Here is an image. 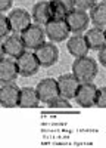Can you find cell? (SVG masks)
Returning a JSON list of instances; mask_svg holds the SVG:
<instances>
[{
    "label": "cell",
    "instance_id": "cell-1",
    "mask_svg": "<svg viewBox=\"0 0 106 148\" xmlns=\"http://www.w3.org/2000/svg\"><path fill=\"white\" fill-rule=\"evenodd\" d=\"M97 62L90 56H81L75 58L74 64H72V74L77 77L80 83H86V82H93L94 77L97 76Z\"/></svg>",
    "mask_w": 106,
    "mask_h": 148
},
{
    "label": "cell",
    "instance_id": "cell-2",
    "mask_svg": "<svg viewBox=\"0 0 106 148\" xmlns=\"http://www.w3.org/2000/svg\"><path fill=\"white\" fill-rule=\"evenodd\" d=\"M44 31H46V37H49L50 42H53V43H59V42L68 40V37L71 34L66 21L61 19V18L50 19L44 25Z\"/></svg>",
    "mask_w": 106,
    "mask_h": 148
},
{
    "label": "cell",
    "instance_id": "cell-3",
    "mask_svg": "<svg viewBox=\"0 0 106 148\" xmlns=\"http://www.w3.org/2000/svg\"><path fill=\"white\" fill-rule=\"evenodd\" d=\"M21 39L30 51H35L38 46H41L46 42V31L40 24H31L28 28H25L21 34Z\"/></svg>",
    "mask_w": 106,
    "mask_h": 148
},
{
    "label": "cell",
    "instance_id": "cell-4",
    "mask_svg": "<svg viewBox=\"0 0 106 148\" xmlns=\"http://www.w3.org/2000/svg\"><path fill=\"white\" fill-rule=\"evenodd\" d=\"M15 61H16L18 73H19V76H22V77L34 76V74L38 71V68H40L38 59H37V56H35V53L31 52V51H27V49Z\"/></svg>",
    "mask_w": 106,
    "mask_h": 148
},
{
    "label": "cell",
    "instance_id": "cell-5",
    "mask_svg": "<svg viewBox=\"0 0 106 148\" xmlns=\"http://www.w3.org/2000/svg\"><path fill=\"white\" fill-rule=\"evenodd\" d=\"M9 19V25H10V31L15 34H21L25 28H28L32 24V16L27 9L22 8H16L7 15Z\"/></svg>",
    "mask_w": 106,
    "mask_h": 148
},
{
    "label": "cell",
    "instance_id": "cell-6",
    "mask_svg": "<svg viewBox=\"0 0 106 148\" xmlns=\"http://www.w3.org/2000/svg\"><path fill=\"white\" fill-rule=\"evenodd\" d=\"M97 89L99 88L91 82L80 83L74 99L77 101L80 107H84V108L94 107L96 105V98H97Z\"/></svg>",
    "mask_w": 106,
    "mask_h": 148
},
{
    "label": "cell",
    "instance_id": "cell-7",
    "mask_svg": "<svg viewBox=\"0 0 106 148\" xmlns=\"http://www.w3.org/2000/svg\"><path fill=\"white\" fill-rule=\"evenodd\" d=\"M34 53L38 59L40 67H44V68L55 65L59 59V49L55 46L53 42H44L41 46L35 49Z\"/></svg>",
    "mask_w": 106,
    "mask_h": 148
},
{
    "label": "cell",
    "instance_id": "cell-8",
    "mask_svg": "<svg viewBox=\"0 0 106 148\" xmlns=\"http://www.w3.org/2000/svg\"><path fill=\"white\" fill-rule=\"evenodd\" d=\"M65 21L68 24V28H69L71 33L81 34L82 31H86L88 28L90 16L87 14V10H81V9L75 8L65 16Z\"/></svg>",
    "mask_w": 106,
    "mask_h": 148
},
{
    "label": "cell",
    "instance_id": "cell-9",
    "mask_svg": "<svg viewBox=\"0 0 106 148\" xmlns=\"http://www.w3.org/2000/svg\"><path fill=\"white\" fill-rule=\"evenodd\" d=\"M40 98V102L49 104L52 99H55L56 96H59V89H57V82L55 79H43L38 82L37 88H35Z\"/></svg>",
    "mask_w": 106,
    "mask_h": 148
},
{
    "label": "cell",
    "instance_id": "cell-10",
    "mask_svg": "<svg viewBox=\"0 0 106 148\" xmlns=\"http://www.w3.org/2000/svg\"><path fill=\"white\" fill-rule=\"evenodd\" d=\"M57 82V89H59V95L66 98V99H72L75 98L77 89L80 86V82L77 80V77L72 73L71 74H63L59 79H56Z\"/></svg>",
    "mask_w": 106,
    "mask_h": 148
},
{
    "label": "cell",
    "instance_id": "cell-11",
    "mask_svg": "<svg viewBox=\"0 0 106 148\" xmlns=\"http://www.w3.org/2000/svg\"><path fill=\"white\" fill-rule=\"evenodd\" d=\"M19 99V88L14 83H5L0 88V105L6 108L18 107Z\"/></svg>",
    "mask_w": 106,
    "mask_h": 148
},
{
    "label": "cell",
    "instance_id": "cell-12",
    "mask_svg": "<svg viewBox=\"0 0 106 148\" xmlns=\"http://www.w3.org/2000/svg\"><path fill=\"white\" fill-rule=\"evenodd\" d=\"M66 49L68 52L72 55L74 58H81V56H86L88 53V45L86 42V37L82 34H75V36H71L68 37L66 40Z\"/></svg>",
    "mask_w": 106,
    "mask_h": 148
},
{
    "label": "cell",
    "instance_id": "cell-13",
    "mask_svg": "<svg viewBox=\"0 0 106 148\" xmlns=\"http://www.w3.org/2000/svg\"><path fill=\"white\" fill-rule=\"evenodd\" d=\"M31 16H32V21L35 24H40V25H46L50 19H53L49 0H41V2L35 3L31 10Z\"/></svg>",
    "mask_w": 106,
    "mask_h": 148
},
{
    "label": "cell",
    "instance_id": "cell-14",
    "mask_svg": "<svg viewBox=\"0 0 106 148\" xmlns=\"http://www.w3.org/2000/svg\"><path fill=\"white\" fill-rule=\"evenodd\" d=\"M19 76L16 61L14 58H3L0 59V82L2 83H12Z\"/></svg>",
    "mask_w": 106,
    "mask_h": 148
},
{
    "label": "cell",
    "instance_id": "cell-15",
    "mask_svg": "<svg viewBox=\"0 0 106 148\" xmlns=\"http://www.w3.org/2000/svg\"><path fill=\"white\" fill-rule=\"evenodd\" d=\"M3 49H5L6 56L16 59L27 47H25V45H24L21 36L14 34V36H7L6 39L3 40Z\"/></svg>",
    "mask_w": 106,
    "mask_h": 148
},
{
    "label": "cell",
    "instance_id": "cell-16",
    "mask_svg": "<svg viewBox=\"0 0 106 148\" xmlns=\"http://www.w3.org/2000/svg\"><path fill=\"white\" fill-rule=\"evenodd\" d=\"M84 37H86V42L88 45V49H91V51H100L103 46H106L105 28H99V27L88 28L86 31Z\"/></svg>",
    "mask_w": 106,
    "mask_h": 148
},
{
    "label": "cell",
    "instance_id": "cell-17",
    "mask_svg": "<svg viewBox=\"0 0 106 148\" xmlns=\"http://www.w3.org/2000/svg\"><path fill=\"white\" fill-rule=\"evenodd\" d=\"M40 104V98L35 89L32 88H19V99H18V107L21 108H35Z\"/></svg>",
    "mask_w": 106,
    "mask_h": 148
},
{
    "label": "cell",
    "instance_id": "cell-18",
    "mask_svg": "<svg viewBox=\"0 0 106 148\" xmlns=\"http://www.w3.org/2000/svg\"><path fill=\"white\" fill-rule=\"evenodd\" d=\"M53 18H61L65 19V16L69 14L72 9H75L74 0H49Z\"/></svg>",
    "mask_w": 106,
    "mask_h": 148
},
{
    "label": "cell",
    "instance_id": "cell-19",
    "mask_svg": "<svg viewBox=\"0 0 106 148\" xmlns=\"http://www.w3.org/2000/svg\"><path fill=\"white\" fill-rule=\"evenodd\" d=\"M90 22L94 27L106 28V3L100 2L90 9Z\"/></svg>",
    "mask_w": 106,
    "mask_h": 148
},
{
    "label": "cell",
    "instance_id": "cell-20",
    "mask_svg": "<svg viewBox=\"0 0 106 148\" xmlns=\"http://www.w3.org/2000/svg\"><path fill=\"white\" fill-rule=\"evenodd\" d=\"M9 33H12L10 25H9V19H7V16L0 14V40L6 39V37L9 36Z\"/></svg>",
    "mask_w": 106,
    "mask_h": 148
},
{
    "label": "cell",
    "instance_id": "cell-21",
    "mask_svg": "<svg viewBox=\"0 0 106 148\" xmlns=\"http://www.w3.org/2000/svg\"><path fill=\"white\" fill-rule=\"evenodd\" d=\"M50 108H71V104H69V99H66V98H63V96H56L55 99H52L49 104Z\"/></svg>",
    "mask_w": 106,
    "mask_h": 148
},
{
    "label": "cell",
    "instance_id": "cell-22",
    "mask_svg": "<svg viewBox=\"0 0 106 148\" xmlns=\"http://www.w3.org/2000/svg\"><path fill=\"white\" fill-rule=\"evenodd\" d=\"M99 3V0H74V5L77 9L81 10H90L93 6H96Z\"/></svg>",
    "mask_w": 106,
    "mask_h": 148
},
{
    "label": "cell",
    "instance_id": "cell-23",
    "mask_svg": "<svg viewBox=\"0 0 106 148\" xmlns=\"http://www.w3.org/2000/svg\"><path fill=\"white\" fill-rule=\"evenodd\" d=\"M96 107L106 108V86L97 89V98H96Z\"/></svg>",
    "mask_w": 106,
    "mask_h": 148
},
{
    "label": "cell",
    "instance_id": "cell-24",
    "mask_svg": "<svg viewBox=\"0 0 106 148\" xmlns=\"http://www.w3.org/2000/svg\"><path fill=\"white\" fill-rule=\"evenodd\" d=\"M12 3H14V0H0V12L9 10L12 8Z\"/></svg>",
    "mask_w": 106,
    "mask_h": 148
},
{
    "label": "cell",
    "instance_id": "cell-25",
    "mask_svg": "<svg viewBox=\"0 0 106 148\" xmlns=\"http://www.w3.org/2000/svg\"><path fill=\"white\" fill-rule=\"evenodd\" d=\"M99 52V62L106 68V46H103L100 51H97Z\"/></svg>",
    "mask_w": 106,
    "mask_h": 148
},
{
    "label": "cell",
    "instance_id": "cell-26",
    "mask_svg": "<svg viewBox=\"0 0 106 148\" xmlns=\"http://www.w3.org/2000/svg\"><path fill=\"white\" fill-rule=\"evenodd\" d=\"M6 56V53H5V49H3V43L0 42V59H3Z\"/></svg>",
    "mask_w": 106,
    "mask_h": 148
},
{
    "label": "cell",
    "instance_id": "cell-27",
    "mask_svg": "<svg viewBox=\"0 0 106 148\" xmlns=\"http://www.w3.org/2000/svg\"><path fill=\"white\" fill-rule=\"evenodd\" d=\"M102 2H103V3H106V0H102Z\"/></svg>",
    "mask_w": 106,
    "mask_h": 148
},
{
    "label": "cell",
    "instance_id": "cell-28",
    "mask_svg": "<svg viewBox=\"0 0 106 148\" xmlns=\"http://www.w3.org/2000/svg\"><path fill=\"white\" fill-rule=\"evenodd\" d=\"M105 34H106V28H105Z\"/></svg>",
    "mask_w": 106,
    "mask_h": 148
}]
</instances>
